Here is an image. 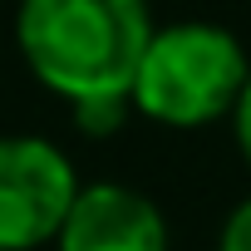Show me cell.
Segmentation results:
<instances>
[{"instance_id": "6", "label": "cell", "mask_w": 251, "mask_h": 251, "mask_svg": "<svg viewBox=\"0 0 251 251\" xmlns=\"http://www.w3.org/2000/svg\"><path fill=\"white\" fill-rule=\"evenodd\" d=\"M231 118H236V143H241V153H246V163H251V79H246V89H241Z\"/></svg>"}, {"instance_id": "3", "label": "cell", "mask_w": 251, "mask_h": 251, "mask_svg": "<svg viewBox=\"0 0 251 251\" xmlns=\"http://www.w3.org/2000/svg\"><path fill=\"white\" fill-rule=\"evenodd\" d=\"M79 197L69 158L45 138H0V251H30L64 231Z\"/></svg>"}, {"instance_id": "5", "label": "cell", "mask_w": 251, "mask_h": 251, "mask_svg": "<svg viewBox=\"0 0 251 251\" xmlns=\"http://www.w3.org/2000/svg\"><path fill=\"white\" fill-rule=\"evenodd\" d=\"M217 251H251V197H246V202H241V207L226 217Z\"/></svg>"}, {"instance_id": "4", "label": "cell", "mask_w": 251, "mask_h": 251, "mask_svg": "<svg viewBox=\"0 0 251 251\" xmlns=\"http://www.w3.org/2000/svg\"><path fill=\"white\" fill-rule=\"evenodd\" d=\"M59 251H168V222L143 192L94 182L79 187L59 231Z\"/></svg>"}, {"instance_id": "1", "label": "cell", "mask_w": 251, "mask_h": 251, "mask_svg": "<svg viewBox=\"0 0 251 251\" xmlns=\"http://www.w3.org/2000/svg\"><path fill=\"white\" fill-rule=\"evenodd\" d=\"M15 40L45 89L99 113L133 94L153 20L148 0H20Z\"/></svg>"}, {"instance_id": "2", "label": "cell", "mask_w": 251, "mask_h": 251, "mask_svg": "<svg viewBox=\"0 0 251 251\" xmlns=\"http://www.w3.org/2000/svg\"><path fill=\"white\" fill-rule=\"evenodd\" d=\"M251 79V64L222 25H168L153 30L138 79H133V103L168 128H202V123L236 113V99Z\"/></svg>"}]
</instances>
